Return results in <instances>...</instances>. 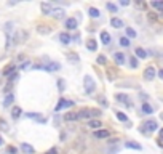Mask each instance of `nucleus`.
<instances>
[{
  "label": "nucleus",
  "instance_id": "1",
  "mask_svg": "<svg viewBox=\"0 0 163 154\" xmlns=\"http://www.w3.org/2000/svg\"><path fill=\"white\" fill-rule=\"evenodd\" d=\"M93 116H101V111H98V109H90V108H83L80 109L79 113H77V119H83V121H90Z\"/></svg>",
  "mask_w": 163,
  "mask_h": 154
},
{
  "label": "nucleus",
  "instance_id": "2",
  "mask_svg": "<svg viewBox=\"0 0 163 154\" xmlns=\"http://www.w3.org/2000/svg\"><path fill=\"white\" fill-rule=\"evenodd\" d=\"M139 129H141V132H143V133H152V132H155V130L158 129V124H157V121H155V119H149V121H146Z\"/></svg>",
  "mask_w": 163,
  "mask_h": 154
},
{
  "label": "nucleus",
  "instance_id": "3",
  "mask_svg": "<svg viewBox=\"0 0 163 154\" xmlns=\"http://www.w3.org/2000/svg\"><path fill=\"white\" fill-rule=\"evenodd\" d=\"M83 87H85V92H87L88 95L94 93V90H96V82L93 80V77H91V75H85V79H83Z\"/></svg>",
  "mask_w": 163,
  "mask_h": 154
},
{
  "label": "nucleus",
  "instance_id": "4",
  "mask_svg": "<svg viewBox=\"0 0 163 154\" xmlns=\"http://www.w3.org/2000/svg\"><path fill=\"white\" fill-rule=\"evenodd\" d=\"M35 69H43V71H48V72H54V71H59L61 69V64L59 63H48V64H35L34 66Z\"/></svg>",
  "mask_w": 163,
  "mask_h": 154
},
{
  "label": "nucleus",
  "instance_id": "5",
  "mask_svg": "<svg viewBox=\"0 0 163 154\" xmlns=\"http://www.w3.org/2000/svg\"><path fill=\"white\" fill-rule=\"evenodd\" d=\"M27 37H29V34H27V31H18L15 34V44H23V42L27 40Z\"/></svg>",
  "mask_w": 163,
  "mask_h": 154
},
{
  "label": "nucleus",
  "instance_id": "6",
  "mask_svg": "<svg viewBox=\"0 0 163 154\" xmlns=\"http://www.w3.org/2000/svg\"><path fill=\"white\" fill-rule=\"evenodd\" d=\"M154 77H155V67L154 66H147L144 69V79L146 80H152Z\"/></svg>",
  "mask_w": 163,
  "mask_h": 154
},
{
  "label": "nucleus",
  "instance_id": "7",
  "mask_svg": "<svg viewBox=\"0 0 163 154\" xmlns=\"http://www.w3.org/2000/svg\"><path fill=\"white\" fill-rule=\"evenodd\" d=\"M21 151H23L24 154H34L35 148L32 144H29V143H23V144H21Z\"/></svg>",
  "mask_w": 163,
  "mask_h": 154
},
{
  "label": "nucleus",
  "instance_id": "8",
  "mask_svg": "<svg viewBox=\"0 0 163 154\" xmlns=\"http://www.w3.org/2000/svg\"><path fill=\"white\" fill-rule=\"evenodd\" d=\"M110 26H114L115 29H122V27H125V23L120 18H110Z\"/></svg>",
  "mask_w": 163,
  "mask_h": 154
},
{
  "label": "nucleus",
  "instance_id": "9",
  "mask_svg": "<svg viewBox=\"0 0 163 154\" xmlns=\"http://www.w3.org/2000/svg\"><path fill=\"white\" fill-rule=\"evenodd\" d=\"M40 8H42V13H43V15H51V11H53V6L50 3H46V2L40 3Z\"/></svg>",
  "mask_w": 163,
  "mask_h": 154
},
{
  "label": "nucleus",
  "instance_id": "10",
  "mask_svg": "<svg viewBox=\"0 0 163 154\" xmlns=\"http://www.w3.org/2000/svg\"><path fill=\"white\" fill-rule=\"evenodd\" d=\"M66 27H67L69 31L77 29V19H74V18H67V19H66Z\"/></svg>",
  "mask_w": 163,
  "mask_h": 154
},
{
  "label": "nucleus",
  "instance_id": "11",
  "mask_svg": "<svg viewBox=\"0 0 163 154\" xmlns=\"http://www.w3.org/2000/svg\"><path fill=\"white\" fill-rule=\"evenodd\" d=\"M59 40H61V44L69 45V44H70V40H72V37H70L67 32H61V34H59Z\"/></svg>",
  "mask_w": 163,
  "mask_h": 154
},
{
  "label": "nucleus",
  "instance_id": "12",
  "mask_svg": "<svg viewBox=\"0 0 163 154\" xmlns=\"http://www.w3.org/2000/svg\"><path fill=\"white\" fill-rule=\"evenodd\" d=\"M114 60H115V63H117L118 66L125 64V55H123L122 52H117V53L114 55Z\"/></svg>",
  "mask_w": 163,
  "mask_h": 154
},
{
  "label": "nucleus",
  "instance_id": "13",
  "mask_svg": "<svg viewBox=\"0 0 163 154\" xmlns=\"http://www.w3.org/2000/svg\"><path fill=\"white\" fill-rule=\"evenodd\" d=\"M37 31L40 34H43V36H48V34H51V27H48L46 24H40L37 26Z\"/></svg>",
  "mask_w": 163,
  "mask_h": 154
},
{
  "label": "nucleus",
  "instance_id": "14",
  "mask_svg": "<svg viewBox=\"0 0 163 154\" xmlns=\"http://www.w3.org/2000/svg\"><path fill=\"white\" fill-rule=\"evenodd\" d=\"M21 114H23V109H21L19 106H13L11 108V117L13 119H19Z\"/></svg>",
  "mask_w": 163,
  "mask_h": 154
},
{
  "label": "nucleus",
  "instance_id": "15",
  "mask_svg": "<svg viewBox=\"0 0 163 154\" xmlns=\"http://www.w3.org/2000/svg\"><path fill=\"white\" fill-rule=\"evenodd\" d=\"M94 137H96V138H107V137H110V132H109V130H101V129H99V130L94 132Z\"/></svg>",
  "mask_w": 163,
  "mask_h": 154
},
{
  "label": "nucleus",
  "instance_id": "16",
  "mask_svg": "<svg viewBox=\"0 0 163 154\" xmlns=\"http://www.w3.org/2000/svg\"><path fill=\"white\" fill-rule=\"evenodd\" d=\"M87 48H88L90 52H96V48H98L96 40H94V39H88V40H87Z\"/></svg>",
  "mask_w": 163,
  "mask_h": 154
},
{
  "label": "nucleus",
  "instance_id": "17",
  "mask_svg": "<svg viewBox=\"0 0 163 154\" xmlns=\"http://www.w3.org/2000/svg\"><path fill=\"white\" fill-rule=\"evenodd\" d=\"M88 127L90 129H101L102 127V122L99 119H94V121H88Z\"/></svg>",
  "mask_w": 163,
  "mask_h": 154
},
{
  "label": "nucleus",
  "instance_id": "18",
  "mask_svg": "<svg viewBox=\"0 0 163 154\" xmlns=\"http://www.w3.org/2000/svg\"><path fill=\"white\" fill-rule=\"evenodd\" d=\"M101 42H102L104 45H109L110 44V36H109L107 31H102L101 32Z\"/></svg>",
  "mask_w": 163,
  "mask_h": 154
},
{
  "label": "nucleus",
  "instance_id": "19",
  "mask_svg": "<svg viewBox=\"0 0 163 154\" xmlns=\"http://www.w3.org/2000/svg\"><path fill=\"white\" fill-rule=\"evenodd\" d=\"M15 69H16V66L15 64H8V66H5V69H3V75H10V74H13L15 72Z\"/></svg>",
  "mask_w": 163,
  "mask_h": 154
},
{
  "label": "nucleus",
  "instance_id": "20",
  "mask_svg": "<svg viewBox=\"0 0 163 154\" xmlns=\"http://www.w3.org/2000/svg\"><path fill=\"white\" fill-rule=\"evenodd\" d=\"M51 15L56 18V19H61V18H64V10H61V8H56L51 11Z\"/></svg>",
  "mask_w": 163,
  "mask_h": 154
},
{
  "label": "nucleus",
  "instance_id": "21",
  "mask_svg": "<svg viewBox=\"0 0 163 154\" xmlns=\"http://www.w3.org/2000/svg\"><path fill=\"white\" fill-rule=\"evenodd\" d=\"M88 15H90L91 18H99V15H101V13H99V10L94 8V6H90V8H88Z\"/></svg>",
  "mask_w": 163,
  "mask_h": 154
},
{
  "label": "nucleus",
  "instance_id": "22",
  "mask_svg": "<svg viewBox=\"0 0 163 154\" xmlns=\"http://www.w3.org/2000/svg\"><path fill=\"white\" fill-rule=\"evenodd\" d=\"M125 146H126V148H131V149H136V151H139V149H141V144H139V143H136V141H126V143H125Z\"/></svg>",
  "mask_w": 163,
  "mask_h": 154
},
{
  "label": "nucleus",
  "instance_id": "23",
  "mask_svg": "<svg viewBox=\"0 0 163 154\" xmlns=\"http://www.w3.org/2000/svg\"><path fill=\"white\" fill-rule=\"evenodd\" d=\"M143 113H146V114L150 116V114L154 113V108H152L149 103H143Z\"/></svg>",
  "mask_w": 163,
  "mask_h": 154
},
{
  "label": "nucleus",
  "instance_id": "24",
  "mask_svg": "<svg viewBox=\"0 0 163 154\" xmlns=\"http://www.w3.org/2000/svg\"><path fill=\"white\" fill-rule=\"evenodd\" d=\"M64 108H66V100H64V98H61V100L58 101V104H56L54 111H56V113H59V111H61V109H64Z\"/></svg>",
  "mask_w": 163,
  "mask_h": 154
},
{
  "label": "nucleus",
  "instance_id": "25",
  "mask_svg": "<svg viewBox=\"0 0 163 154\" xmlns=\"http://www.w3.org/2000/svg\"><path fill=\"white\" fill-rule=\"evenodd\" d=\"M64 121L66 122H72V121H77V113H67L64 116Z\"/></svg>",
  "mask_w": 163,
  "mask_h": 154
},
{
  "label": "nucleus",
  "instance_id": "26",
  "mask_svg": "<svg viewBox=\"0 0 163 154\" xmlns=\"http://www.w3.org/2000/svg\"><path fill=\"white\" fill-rule=\"evenodd\" d=\"M26 116H27V117H31V119H37V121L42 122V124L45 122V119H42V117H40L42 114H39V113H35V114H34V113H29V114H26Z\"/></svg>",
  "mask_w": 163,
  "mask_h": 154
},
{
  "label": "nucleus",
  "instance_id": "27",
  "mask_svg": "<svg viewBox=\"0 0 163 154\" xmlns=\"http://www.w3.org/2000/svg\"><path fill=\"white\" fill-rule=\"evenodd\" d=\"M115 98H117V100H118V101H123V103H125V101H126V103H128V101H130V98H128V95H125V93H117V95H115ZM128 104H130V103H128Z\"/></svg>",
  "mask_w": 163,
  "mask_h": 154
},
{
  "label": "nucleus",
  "instance_id": "28",
  "mask_svg": "<svg viewBox=\"0 0 163 154\" xmlns=\"http://www.w3.org/2000/svg\"><path fill=\"white\" fill-rule=\"evenodd\" d=\"M125 31H126V36H128L130 39H134V37L138 36V34H136V31H134V29H131V27H125ZM128 37H126V39H128Z\"/></svg>",
  "mask_w": 163,
  "mask_h": 154
},
{
  "label": "nucleus",
  "instance_id": "29",
  "mask_svg": "<svg viewBox=\"0 0 163 154\" xmlns=\"http://www.w3.org/2000/svg\"><path fill=\"white\" fill-rule=\"evenodd\" d=\"M136 56L138 58H147V53H146V50H144V48H136Z\"/></svg>",
  "mask_w": 163,
  "mask_h": 154
},
{
  "label": "nucleus",
  "instance_id": "30",
  "mask_svg": "<svg viewBox=\"0 0 163 154\" xmlns=\"http://www.w3.org/2000/svg\"><path fill=\"white\" fill-rule=\"evenodd\" d=\"M115 116H117V119H118L120 122H128V117H126V114H125V113H120V111H118V113H117Z\"/></svg>",
  "mask_w": 163,
  "mask_h": 154
},
{
  "label": "nucleus",
  "instance_id": "31",
  "mask_svg": "<svg viewBox=\"0 0 163 154\" xmlns=\"http://www.w3.org/2000/svg\"><path fill=\"white\" fill-rule=\"evenodd\" d=\"M130 66H131L133 69H136V67L139 66V63H138L136 56H131V58H130Z\"/></svg>",
  "mask_w": 163,
  "mask_h": 154
},
{
  "label": "nucleus",
  "instance_id": "32",
  "mask_svg": "<svg viewBox=\"0 0 163 154\" xmlns=\"http://www.w3.org/2000/svg\"><path fill=\"white\" fill-rule=\"evenodd\" d=\"M120 45H122V47H130V39H126V37H122V39H120Z\"/></svg>",
  "mask_w": 163,
  "mask_h": 154
},
{
  "label": "nucleus",
  "instance_id": "33",
  "mask_svg": "<svg viewBox=\"0 0 163 154\" xmlns=\"http://www.w3.org/2000/svg\"><path fill=\"white\" fill-rule=\"evenodd\" d=\"M10 103H13V95L10 93L8 96L5 98V103H3V106H10Z\"/></svg>",
  "mask_w": 163,
  "mask_h": 154
},
{
  "label": "nucleus",
  "instance_id": "34",
  "mask_svg": "<svg viewBox=\"0 0 163 154\" xmlns=\"http://www.w3.org/2000/svg\"><path fill=\"white\" fill-rule=\"evenodd\" d=\"M150 5L154 6V8H157V10H160V11L163 10V3H161V2H152Z\"/></svg>",
  "mask_w": 163,
  "mask_h": 154
},
{
  "label": "nucleus",
  "instance_id": "35",
  "mask_svg": "<svg viewBox=\"0 0 163 154\" xmlns=\"http://www.w3.org/2000/svg\"><path fill=\"white\" fill-rule=\"evenodd\" d=\"M98 101L101 103V104H102L104 108H107V106H109V103H107V100H106L104 96H99V98H98Z\"/></svg>",
  "mask_w": 163,
  "mask_h": 154
},
{
  "label": "nucleus",
  "instance_id": "36",
  "mask_svg": "<svg viewBox=\"0 0 163 154\" xmlns=\"http://www.w3.org/2000/svg\"><path fill=\"white\" fill-rule=\"evenodd\" d=\"M96 61L99 63V64H106V63H107V60H106V56H102V55H99V56L96 58Z\"/></svg>",
  "mask_w": 163,
  "mask_h": 154
},
{
  "label": "nucleus",
  "instance_id": "37",
  "mask_svg": "<svg viewBox=\"0 0 163 154\" xmlns=\"http://www.w3.org/2000/svg\"><path fill=\"white\" fill-rule=\"evenodd\" d=\"M106 6H107V10H109V11H114V13L117 11V6H115L114 3H110V2H109V3H106Z\"/></svg>",
  "mask_w": 163,
  "mask_h": 154
},
{
  "label": "nucleus",
  "instance_id": "38",
  "mask_svg": "<svg viewBox=\"0 0 163 154\" xmlns=\"http://www.w3.org/2000/svg\"><path fill=\"white\" fill-rule=\"evenodd\" d=\"M16 152H18V149L15 146H8V148H6V154H16Z\"/></svg>",
  "mask_w": 163,
  "mask_h": 154
},
{
  "label": "nucleus",
  "instance_id": "39",
  "mask_svg": "<svg viewBox=\"0 0 163 154\" xmlns=\"http://www.w3.org/2000/svg\"><path fill=\"white\" fill-rule=\"evenodd\" d=\"M67 58H69L70 61H79V56H77L75 53H74V55H72V53H67Z\"/></svg>",
  "mask_w": 163,
  "mask_h": 154
},
{
  "label": "nucleus",
  "instance_id": "40",
  "mask_svg": "<svg viewBox=\"0 0 163 154\" xmlns=\"http://www.w3.org/2000/svg\"><path fill=\"white\" fill-rule=\"evenodd\" d=\"M31 64H32V63H31L29 60H27V61H24V63H23V64H21L19 67H21V69H27V67H31Z\"/></svg>",
  "mask_w": 163,
  "mask_h": 154
},
{
  "label": "nucleus",
  "instance_id": "41",
  "mask_svg": "<svg viewBox=\"0 0 163 154\" xmlns=\"http://www.w3.org/2000/svg\"><path fill=\"white\" fill-rule=\"evenodd\" d=\"M58 87H59V90L62 92V90H64V87H66V82L62 80V79H59V80H58Z\"/></svg>",
  "mask_w": 163,
  "mask_h": 154
},
{
  "label": "nucleus",
  "instance_id": "42",
  "mask_svg": "<svg viewBox=\"0 0 163 154\" xmlns=\"http://www.w3.org/2000/svg\"><path fill=\"white\" fill-rule=\"evenodd\" d=\"M18 72H13V74H10V77H8V80H11V82H15L16 79H18Z\"/></svg>",
  "mask_w": 163,
  "mask_h": 154
},
{
  "label": "nucleus",
  "instance_id": "43",
  "mask_svg": "<svg viewBox=\"0 0 163 154\" xmlns=\"http://www.w3.org/2000/svg\"><path fill=\"white\" fill-rule=\"evenodd\" d=\"M0 129H2V130H8V125H6V122L2 121V119H0Z\"/></svg>",
  "mask_w": 163,
  "mask_h": 154
},
{
  "label": "nucleus",
  "instance_id": "44",
  "mask_svg": "<svg viewBox=\"0 0 163 154\" xmlns=\"http://www.w3.org/2000/svg\"><path fill=\"white\" fill-rule=\"evenodd\" d=\"M149 19H150V21H157V15H155V13H149Z\"/></svg>",
  "mask_w": 163,
  "mask_h": 154
},
{
  "label": "nucleus",
  "instance_id": "45",
  "mask_svg": "<svg viewBox=\"0 0 163 154\" xmlns=\"http://www.w3.org/2000/svg\"><path fill=\"white\" fill-rule=\"evenodd\" d=\"M74 104H75V103H74L72 100H66V108H72Z\"/></svg>",
  "mask_w": 163,
  "mask_h": 154
},
{
  "label": "nucleus",
  "instance_id": "46",
  "mask_svg": "<svg viewBox=\"0 0 163 154\" xmlns=\"http://www.w3.org/2000/svg\"><path fill=\"white\" fill-rule=\"evenodd\" d=\"M45 154H58V149H56V148H51L50 151H46Z\"/></svg>",
  "mask_w": 163,
  "mask_h": 154
},
{
  "label": "nucleus",
  "instance_id": "47",
  "mask_svg": "<svg viewBox=\"0 0 163 154\" xmlns=\"http://www.w3.org/2000/svg\"><path fill=\"white\" fill-rule=\"evenodd\" d=\"M120 5H122V6H126V5H130V2H128V0H120Z\"/></svg>",
  "mask_w": 163,
  "mask_h": 154
},
{
  "label": "nucleus",
  "instance_id": "48",
  "mask_svg": "<svg viewBox=\"0 0 163 154\" xmlns=\"http://www.w3.org/2000/svg\"><path fill=\"white\" fill-rule=\"evenodd\" d=\"M2 144H3V138H2V137H0V146H2Z\"/></svg>",
  "mask_w": 163,
  "mask_h": 154
}]
</instances>
